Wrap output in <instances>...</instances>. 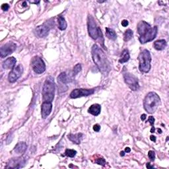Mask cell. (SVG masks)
Masks as SVG:
<instances>
[{
  "label": "cell",
  "instance_id": "obj_1",
  "mask_svg": "<svg viewBox=\"0 0 169 169\" xmlns=\"http://www.w3.org/2000/svg\"><path fill=\"white\" fill-rule=\"evenodd\" d=\"M91 52L92 59L102 74L107 76L111 70V65L103 51L98 46L94 44L92 47Z\"/></svg>",
  "mask_w": 169,
  "mask_h": 169
},
{
  "label": "cell",
  "instance_id": "obj_32",
  "mask_svg": "<svg viewBox=\"0 0 169 169\" xmlns=\"http://www.w3.org/2000/svg\"><path fill=\"white\" fill-rule=\"evenodd\" d=\"M129 24V23L128 21V20H123V21H122V25L124 26V27H125V26H127Z\"/></svg>",
  "mask_w": 169,
  "mask_h": 169
},
{
  "label": "cell",
  "instance_id": "obj_24",
  "mask_svg": "<svg viewBox=\"0 0 169 169\" xmlns=\"http://www.w3.org/2000/svg\"><path fill=\"white\" fill-rule=\"evenodd\" d=\"M133 35H134L133 31H132L131 29H128L127 31H125L124 34V41L128 42L129 41H130L132 37H133Z\"/></svg>",
  "mask_w": 169,
  "mask_h": 169
},
{
  "label": "cell",
  "instance_id": "obj_8",
  "mask_svg": "<svg viewBox=\"0 0 169 169\" xmlns=\"http://www.w3.org/2000/svg\"><path fill=\"white\" fill-rule=\"evenodd\" d=\"M31 65L33 71L37 74H41L46 70V65L44 64V62L39 56H35L32 58Z\"/></svg>",
  "mask_w": 169,
  "mask_h": 169
},
{
  "label": "cell",
  "instance_id": "obj_35",
  "mask_svg": "<svg viewBox=\"0 0 169 169\" xmlns=\"http://www.w3.org/2000/svg\"><path fill=\"white\" fill-rule=\"evenodd\" d=\"M130 151H131V149L130 147H126L125 149V152H126V153H130Z\"/></svg>",
  "mask_w": 169,
  "mask_h": 169
},
{
  "label": "cell",
  "instance_id": "obj_21",
  "mask_svg": "<svg viewBox=\"0 0 169 169\" xmlns=\"http://www.w3.org/2000/svg\"><path fill=\"white\" fill-rule=\"evenodd\" d=\"M130 58V56L128 50H124L123 52L122 53L121 58L120 59H119V63H120V64H124V63L128 62Z\"/></svg>",
  "mask_w": 169,
  "mask_h": 169
},
{
  "label": "cell",
  "instance_id": "obj_38",
  "mask_svg": "<svg viewBox=\"0 0 169 169\" xmlns=\"http://www.w3.org/2000/svg\"><path fill=\"white\" fill-rule=\"evenodd\" d=\"M157 131H158V133H159V134H161V133H162V130H161L160 128H158V129H157Z\"/></svg>",
  "mask_w": 169,
  "mask_h": 169
},
{
  "label": "cell",
  "instance_id": "obj_6",
  "mask_svg": "<svg viewBox=\"0 0 169 169\" xmlns=\"http://www.w3.org/2000/svg\"><path fill=\"white\" fill-rule=\"evenodd\" d=\"M138 60L140 63L139 69L142 73H148L151 69V56L150 52L147 50H143L138 56Z\"/></svg>",
  "mask_w": 169,
  "mask_h": 169
},
{
  "label": "cell",
  "instance_id": "obj_19",
  "mask_svg": "<svg viewBox=\"0 0 169 169\" xmlns=\"http://www.w3.org/2000/svg\"><path fill=\"white\" fill-rule=\"evenodd\" d=\"M153 46L155 49H156L157 50H163L167 46V42L165 40H158V41H155L153 44Z\"/></svg>",
  "mask_w": 169,
  "mask_h": 169
},
{
  "label": "cell",
  "instance_id": "obj_10",
  "mask_svg": "<svg viewBox=\"0 0 169 169\" xmlns=\"http://www.w3.org/2000/svg\"><path fill=\"white\" fill-rule=\"evenodd\" d=\"M95 89H76L70 93V98H77L81 97H87V96L93 94Z\"/></svg>",
  "mask_w": 169,
  "mask_h": 169
},
{
  "label": "cell",
  "instance_id": "obj_20",
  "mask_svg": "<svg viewBox=\"0 0 169 169\" xmlns=\"http://www.w3.org/2000/svg\"><path fill=\"white\" fill-rule=\"evenodd\" d=\"M58 81L59 83V84L62 85H65L67 84L68 83L69 81L67 74H66L65 72H63V73H62V74H59L58 77Z\"/></svg>",
  "mask_w": 169,
  "mask_h": 169
},
{
  "label": "cell",
  "instance_id": "obj_23",
  "mask_svg": "<svg viewBox=\"0 0 169 169\" xmlns=\"http://www.w3.org/2000/svg\"><path fill=\"white\" fill-rule=\"evenodd\" d=\"M106 34H107V36L111 40H114L116 39L117 36H116V34L115 31L114 30H112L111 29H109V28H106Z\"/></svg>",
  "mask_w": 169,
  "mask_h": 169
},
{
  "label": "cell",
  "instance_id": "obj_11",
  "mask_svg": "<svg viewBox=\"0 0 169 169\" xmlns=\"http://www.w3.org/2000/svg\"><path fill=\"white\" fill-rule=\"evenodd\" d=\"M23 73V68L21 65H19L11 69V72L9 73L8 76V79L10 83H15L20 77L22 75Z\"/></svg>",
  "mask_w": 169,
  "mask_h": 169
},
{
  "label": "cell",
  "instance_id": "obj_4",
  "mask_svg": "<svg viewBox=\"0 0 169 169\" xmlns=\"http://www.w3.org/2000/svg\"><path fill=\"white\" fill-rule=\"evenodd\" d=\"M160 104V98L155 92H150L146 95L143 101V107L147 112L153 114L157 110Z\"/></svg>",
  "mask_w": 169,
  "mask_h": 169
},
{
  "label": "cell",
  "instance_id": "obj_28",
  "mask_svg": "<svg viewBox=\"0 0 169 169\" xmlns=\"http://www.w3.org/2000/svg\"><path fill=\"white\" fill-rule=\"evenodd\" d=\"M81 71V65L80 64H77L74 68V71H73V75H77L78 73Z\"/></svg>",
  "mask_w": 169,
  "mask_h": 169
},
{
  "label": "cell",
  "instance_id": "obj_12",
  "mask_svg": "<svg viewBox=\"0 0 169 169\" xmlns=\"http://www.w3.org/2000/svg\"><path fill=\"white\" fill-rule=\"evenodd\" d=\"M17 48V45L14 42H9L6 43L5 44L3 45L1 48L0 50V54H1V57L2 58L6 57L8 55L12 54Z\"/></svg>",
  "mask_w": 169,
  "mask_h": 169
},
{
  "label": "cell",
  "instance_id": "obj_37",
  "mask_svg": "<svg viewBox=\"0 0 169 169\" xmlns=\"http://www.w3.org/2000/svg\"><path fill=\"white\" fill-rule=\"evenodd\" d=\"M120 155L122 157H124L125 155V152L124 151H121L120 152Z\"/></svg>",
  "mask_w": 169,
  "mask_h": 169
},
{
  "label": "cell",
  "instance_id": "obj_34",
  "mask_svg": "<svg viewBox=\"0 0 169 169\" xmlns=\"http://www.w3.org/2000/svg\"><path fill=\"white\" fill-rule=\"evenodd\" d=\"M145 118H146V114H142V115L141 116V120L142 121H144V120H145Z\"/></svg>",
  "mask_w": 169,
  "mask_h": 169
},
{
  "label": "cell",
  "instance_id": "obj_15",
  "mask_svg": "<svg viewBox=\"0 0 169 169\" xmlns=\"http://www.w3.org/2000/svg\"><path fill=\"white\" fill-rule=\"evenodd\" d=\"M17 60L14 57H10L3 62V68L6 69H13L15 68Z\"/></svg>",
  "mask_w": 169,
  "mask_h": 169
},
{
  "label": "cell",
  "instance_id": "obj_13",
  "mask_svg": "<svg viewBox=\"0 0 169 169\" xmlns=\"http://www.w3.org/2000/svg\"><path fill=\"white\" fill-rule=\"evenodd\" d=\"M52 109V102H43L41 107V114L42 118L45 119L47 118L50 115V114L51 113Z\"/></svg>",
  "mask_w": 169,
  "mask_h": 169
},
{
  "label": "cell",
  "instance_id": "obj_31",
  "mask_svg": "<svg viewBox=\"0 0 169 169\" xmlns=\"http://www.w3.org/2000/svg\"><path fill=\"white\" fill-rule=\"evenodd\" d=\"M101 130V125L97 124H95L93 125V130L96 132H98L99 131H100Z\"/></svg>",
  "mask_w": 169,
  "mask_h": 169
},
{
  "label": "cell",
  "instance_id": "obj_27",
  "mask_svg": "<svg viewBox=\"0 0 169 169\" xmlns=\"http://www.w3.org/2000/svg\"><path fill=\"white\" fill-rule=\"evenodd\" d=\"M148 121H149V122L151 125V133H154L155 130V126H154V123H155V118H154V117L152 116H151L149 117Z\"/></svg>",
  "mask_w": 169,
  "mask_h": 169
},
{
  "label": "cell",
  "instance_id": "obj_17",
  "mask_svg": "<svg viewBox=\"0 0 169 169\" xmlns=\"http://www.w3.org/2000/svg\"><path fill=\"white\" fill-rule=\"evenodd\" d=\"M101 105L98 104H94L89 107L88 112L89 113L95 116H98L101 113Z\"/></svg>",
  "mask_w": 169,
  "mask_h": 169
},
{
  "label": "cell",
  "instance_id": "obj_30",
  "mask_svg": "<svg viewBox=\"0 0 169 169\" xmlns=\"http://www.w3.org/2000/svg\"><path fill=\"white\" fill-rule=\"evenodd\" d=\"M1 8H2V9L3 10V11H7L9 9V5L8 4V3H4V4H3L2 5Z\"/></svg>",
  "mask_w": 169,
  "mask_h": 169
},
{
  "label": "cell",
  "instance_id": "obj_18",
  "mask_svg": "<svg viewBox=\"0 0 169 169\" xmlns=\"http://www.w3.org/2000/svg\"><path fill=\"white\" fill-rule=\"evenodd\" d=\"M26 147H27V145L25 142H20L16 145L14 151L17 154H23L26 151Z\"/></svg>",
  "mask_w": 169,
  "mask_h": 169
},
{
  "label": "cell",
  "instance_id": "obj_33",
  "mask_svg": "<svg viewBox=\"0 0 169 169\" xmlns=\"http://www.w3.org/2000/svg\"><path fill=\"white\" fill-rule=\"evenodd\" d=\"M150 140L152 141L155 142V141H156V137L154 136V135H151V136H150Z\"/></svg>",
  "mask_w": 169,
  "mask_h": 169
},
{
  "label": "cell",
  "instance_id": "obj_16",
  "mask_svg": "<svg viewBox=\"0 0 169 169\" xmlns=\"http://www.w3.org/2000/svg\"><path fill=\"white\" fill-rule=\"evenodd\" d=\"M68 139L73 143L75 144H80L83 138V134L81 133H78L76 134H70L68 135Z\"/></svg>",
  "mask_w": 169,
  "mask_h": 169
},
{
  "label": "cell",
  "instance_id": "obj_26",
  "mask_svg": "<svg viewBox=\"0 0 169 169\" xmlns=\"http://www.w3.org/2000/svg\"><path fill=\"white\" fill-rule=\"evenodd\" d=\"M76 154H77V151L74 149H68L65 150V155H66V156L71 157V158L74 157Z\"/></svg>",
  "mask_w": 169,
  "mask_h": 169
},
{
  "label": "cell",
  "instance_id": "obj_29",
  "mask_svg": "<svg viewBox=\"0 0 169 169\" xmlns=\"http://www.w3.org/2000/svg\"><path fill=\"white\" fill-rule=\"evenodd\" d=\"M148 157L150 158V160L153 161L155 158V153L153 151H149L148 153Z\"/></svg>",
  "mask_w": 169,
  "mask_h": 169
},
{
  "label": "cell",
  "instance_id": "obj_7",
  "mask_svg": "<svg viewBox=\"0 0 169 169\" xmlns=\"http://www.w3.org/2000/svg\"><path fill=\"white\" fill-rule=\"evenodd\" d=\"M54 21H48L44 24L38 26L35 30V35L38 38H44L48 35L49 31L54 26Z\"/></svg>",
  "mask_w": 169,
  "mask_h": 169
},
{
  "label": "cell",
  "instance_id": "obj_2",
  "mask_svg": "<svg viewBox=\"0 0 169 169\" xmlns=\"http://www.w3.org/2000/svg\"><path fill=\"white\" fill-rule=\"evenodd\" d=\"M137 29L140 35L139 41L141 44L153 41L157 35V26H155L154 27H151L149 24L144 21H141L138 23Z\"/></svg>",
  "mask_w": 169,
  "mask_h": 169
},
{
  "label": "cell",
  "instance_id": "obj_5",
  "mask_svg": "<svg viewBox=\"0 0 169 169\" xmlns=\"http://www.w3.org/2000/svg\"><path fill=\"white\" fill-rule=\"evenodd\" d=\"M42 99L44 102H52L55 94V83L54 78L48 77L44 82L42 89Z\"/></svg>",
  "mask_w": 169,
  "mask_h": 169
},
{
  "label": "cell",
  "instance_id": "obj_14",
  "mask_svg": "<svg viewBox=\"0 0 169 169\" xmlns=\"http://www.w3.org/2000/svg\"><path fill=\"white\" fill-rule=\"evenodd\" d=\"M25 160H23L22 158H13L8 164V166L6 168H19L23 167L25 164Z\"/></svg>",
  "mask_w": 169,
  "mask_h": 169
},
{
  "label": "cell",
  "instance_id": "obj_22",
  "mask_svg": "<svg viewBox=\"0 0 169 169\" xmlns=\"http://www.w3.org/2000/svg\"><path fill=\"white\" fill-rule=\"evenodd\" d=\"M58 28L61 31H64L67 28V23H66L65 19L62 16H59L58 18Z\"/></svg>",
  "mask_w": 169,
  "mask_h": 169
},
{
  "label": "cell",
  "instance_id": "obj_36",
  "mask_svg": "<svg viewBox=\"0 0 169 169\" xmlns=\"http://www.w3.org/2000/svg\"><path fill=\"white\" fill-rule=\"evenodd\" d=\"M147 167L148 168H153V166H151L149 163H147Z\"/></svg>",
  "mask_w": 169,
  "mask_h": 169
},
{
  "label": "cell",
  "instance_id": "obj_3",
  "mask_svg": "<svg viewBox=\"0 0 169 169\" xmlns=\"http://www.w3.org/2000/svg\"><path fill=\"white\" fill-rule=\"evenodd\" d=\"M87 27L89 36H90L92 39L95 40V41H98V42L101 44L102 47L106 49V47L104 44V41L103 35H102L101 29L99 26H97L95 19L92 17L91 15L88 16Z\"/></svg>",
  "mask_w": 169,
  "mask_h": 169
},
{
  "label": "cell",
  "instance_id": "obj_25",
  "mask_svg": "<svg viewBox=\"0 0 169 169\" xmlns=\"http://www.w3.org/2000/svg\"><path fill=\"white\" fill-rule=\"evenodd\" d=\"M97 158H95V163H97L99 165H102V166H104L105 164H106V161L104 158L101 157V156H99V155H97Z\"/></svg>",
  "mask_w": 169,
  "mask_h": 169
},
{
  "label": "cell",
  "instance_id": "obj_9",
  "mask_svg": "<svg viewBox=\"0 0 169 169\" xmlns=\"http://www.w3.org/2000/svg\"><path fill=\"white\" fill-rule=\"evenodd\" d=\"M124 79L125 83L128 85L131 90L137 91L140 88L138 79L133 74H130V73H125L124 74Z\"/></svg>",
  "mask_w": 169,
  "mask_h": 169
}]
</instances>
